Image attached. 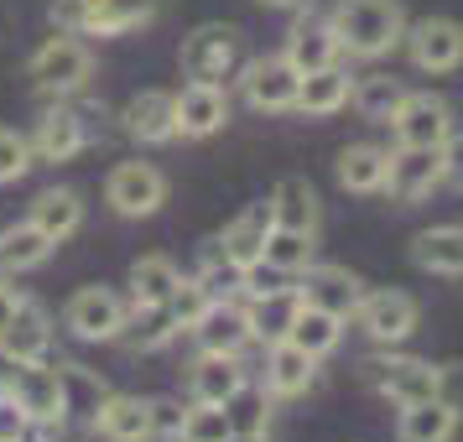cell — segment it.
Segmentation results:
<instances>
[{
    "label": "cell",
    "mask_w": 463,
    "mask_h": 442,
    "mask_svg": "<svg viewBox=\"0 0 463 442\" xmlns=\"http://www.w3.org/2000/svg\"><path fill=\"white\" fill-rule=\"evenodd\" d=\"M5 390L22 400V411L32 417V437L37 442H58L68 427V390H63V370L32 359V364H11Z\"/></svg>",
    "instance_id": "obj_1"
},
{
    "label": "cell",
    "mask_w": 463,
    "mask_h": 442,
    "mask_svg": "<svg viewBox=\"0 0 463 442\" xmlns=\"http://www.w3.org/2000/svg\"><path fill=\"white\" fill-rule=\"evenodd\" d=\"M334 32L349 58H380L406 37V16L396 0H344L334 11Z\"/></svg>",
    "instance_id": "obj_2"
},
{
    "label": "cell",
    "mask_w": 463,
    "mask_h": 442,
    "mask_svg": "<svg viewBox=\"0 0 463 442\" xmlns=\"http://www.w3.org/2000/svg\"><path fill=\"white\" fill-rule=\"evenodd\" d=\"M26 73H32V84L43 89V94H73V89H84V84H89V73H94V58H89V47L79 42V37L58 32L52 42H43L37 52H32Z\"/></svg>",
    "instance_id": "obj_3"
},
{
    "label": "cell",
    "mask_w": 463,
    "mask_h": 442,
    "mask_svg": "<svg viewBox=\"0 0 463 442\" xmlns=\"http://www.w3.org/2000/svg\"><path fill=\"white\" fill-rule=\"evenodd\" d=\"M63 323H68V334L84 338V343H109V338L126 334L130 307H126L115 292H109V287H84V292L68 296Z\"/></svg>",
    "instance_id": "obj_4"
},
{
    "label": "cell",
    "mask_w": 463,
    "mask_h": 442,
    "mask_svg": "<svg viewBox=\"0 0 463 442\" xmlns=\"http://www.w3.org/2000/svg\"><path fill=\"white\" fill-rule=\"evenodd\" d=\"M234 58H240V32L224 22L198 26L188 42H183V73H188L193 84H224Z\"/></svg>",
    "instance_id": "obj_5"
},
{
    "label": "cell",
    "mask_w": 463,
    "mask_h": 442,
    "mask_svg": "<svg viewBox=\"0 0 463 442\" xmlns=\"http://www.w3.org/2000/svg\"><path fill=\"white\" fill-rule=\"evenodd\" d=\"M105 198H109V209L126 213V219H151L167 203V177L151 162H120V167L109 172Z\"/></svg>",
    "instance_id": "obj_6"
},
{
    "label": "cell",
    "mask_w": 463,
    "mask_h": 442,
    "mask_svg": "<svg viewBox=\"0 0 463 442\" xmlns=\"http://www.w3.org/2000/svg\"><path fill=\"white\" fill-rule=\"evenodd\" d=\"M375 390L396 406H417V400H432L438 396V370L427 359H411V354H385V359H370L364 364Z\"/></svg>",
    "instance_id": "obj_7"
},
{
    "label": "cell",
    "mask_w": 463,
    "mask_h": 442,
    "mask_svg": "<svg viewBox=\"0 0 463 442\" xmlns=\"http://www.w3.org/2000/svg\"><path fill=\"white\" fill-rule=\"evenodd\" d=\"M354 323L364 328L370 343L396 349V343H406L411 328H417V302L406 292H364V302L354 307Z\"/></svg>",
    "instance_id": "obj_8"
},
{
    "label": "cell",
    "mask_w": 463,
    "mask_h": 442,
    "mask_svg": "<svg viewBox=\"0 0 463 442\" xmlns=\"http://www.w3.org/2000/svg\"><path fill=\"white\" fill-rule=\"evenodd\" d=\"M406 52L421 73H453L463 63V26L448 16H421L417 26H406Z\"/></svg>",
    "instance_id": "obj_9"
},
{
    "label": "cell",
    "mask_w": 463,
    "mask_h": 442,
    "mask_svg": "<svg viewBox=\"0 0 463 442\" xmlns=\"http://www.w3.org/2000/svg\"><path fill=\"white\" fill-rule=\"evenodd\" d=\"M396 146H442L453 136V109L438 94H406L391 115Z\"/></svg>",
    "instance_id": "obj_10"
},
{
    "label": "cell",
    "mask_w": 463,
    "mask_h": 442,
    "mask_svg": "<svg viewBox=\"0 0 463 442\" xmlns=\"http://www.w3.org/2000/svg\"><path fill=\"white\" fill-rule=\"evenodd\" d=\"M245 99H250V109H260V115H287V109H297V89H302V73H297L287 58H255L250 68H245Z\"/></svg>",
    "instance_id": "obj_11"
},
{
    "label": "cell",
    "mask_w": 463,
    "mask_h": 442,
    "mask_svg": "<svg viewBox=\"0 0 463 442\" xmlns=\"http://www.w3.org/2000/svg\"><path fill=\"white\" fill-rule=\"evenodd\" d=\"M448 177V162H442V146H396L391 151V172H385V188L396 198H427Z\"/></svg>",
    "instance_id": "obj_12"
},
{
    "label": "cell",
    "mask_w": 463,
    "mask_h": 442,
    "mask_svg": "<svg viewBox=\"0 0 463 442\" xmlns=\"http://www.w3.org/2000/svg\"><path fill=\"white\" fill-rule=\"evenodd\" d=\"M302 302L307 307H323V313H334V317H354V307L364 302V287H359V276H349L344 266H307L302 271Z\"/></svg>",
    "instance_id": "obj_13"
},
{
    "label": "cell",
    "mask_w": 463,
    "mask_h": 442,
    "mask_svg": "<svg viewBox=\"0 0 463 442\" xmlns=\"http://www.w3.org/2000/svg\"><path fill=\"white\" fill-rule=\"evenodd\" d=\"M271 230H276V213H271V198H266V203H250V209L240 213L230 230H224L219 250H224V260H230V266H240V271H255V266H260V255H266V240H271Z\"/></svg>",
    "instance_id": "obj_14"
},
{
    "label": "cell",
    "mask_w": 463,
    "mask_h": 442,
    "mask_svg": "<svg viewBox=\"0 0 463 442\" xmlns=\"http://www.w3.org/2000/svg\"><path fill=\"white\" fill-rule=\"evenodd\" d=\"M177 99V136H188V141H203L213 130L230 120V94L224 84H188L183 94H172Z\"/></svg>",
    "instance_id": "obj_15"
},
{
    "label": "cell",
    "mask_w": 463,
    "mask_h": 442,
    "mask_svg": "<svg viewBox=\"0 0 463 442\" xmlns=\"http://www.w3.org/2000/svg\"><path fill=\"white\" fill-rule=\"evenodd\" d=\"M203 354H240L250 343V317L240 302H209V313L188 328Z\"/></svg>",
    "instance_id": "obj_16"
},
{
    "label": "cell",
    "mask_w": 463,
    "mask_h": 442,
    "mask_svg": "<svg viewBox=\"0 0 463 442\" xmlns=\"http://www.w3.org/2000/svg\"><path fill=\"white\" fill-rule=\"evenodd\" d=\"M338 32L334 22H317V16H302V22L287 32V63L297 68V73H317V68H334L338 63Z\"/></svg>",
    "instance_id": "obj_17"
},
{
    "label": "cell",
    "mask_w": 463,
    "mask_h": 442,
    "mask_svg": "<svg viewBox=\"0 0 463 442\" xmlns=\"http://www.w3.org/2000/svg\"><path fill=\"white\" fill-rule=\"evenodd\" d=\"M297 313H302V292H287V287H260V292H250V307H245V317H250V338H260V343H281V338H292V323Z\"/></svg>",
    "instance_id": "obj_18"
},
{
    "label": "cell",
    "mask_w": 463,
    "mask_h": 442,
    "mask_svg": "<svg viewBox=\"0 0 463 442\" xmlns=\"http://www.w3.org/2000/svg\"><path fill=\"white\" fill-rule=\"evenodd\" d=\"M47 343H52V323L37 302H26L16 307V317L5 323V334H0V354L11 359V364H32V359H47Z\"/></svg>",
    "instance_id": "obj_19"
},
{
    "label": "cell",
    "mask_w": 463,
    "mask_h": 442,
    "mask_svg": "<svg viewBox=\"0 0 463 442\" xmlns=\"http://www.w3.org/2000/svg\"><path fill=\"white\" fill-rule=\"evenodd\" d=\"M313 380H317V359L307 349H297L292 338L271 343V354H266V390H271V400L302 396Z\"/></svg>",
    "instance_id": "obj_20"
},
{
    "label": "cell",
    "mask_w": 463,
    "mask_h": 442,
    "mask_svg": "<svg viewBox=\"0 0 463 442\" xmlns=\"http://www.w3.org/2000/svg\"><path fill=\"white\" fill-rule=\"evenodd\" d=\"M89 427L105 442H151V417L141 396H105L94 406Z\"/></svg>",
    "instance_id": "obj_21"
},
{
    "label": "cell",
    "mask_w": 463,
    "mask_h": 442,
    "mask_svg": "<svg viewBox=\"0 0 463 442\" xmlns=\"http://www.w3.org/2000/svg\"><path fill=\"white\" fill-rule=\"evenodd\" d=\"M126 126L136 141H146V146H162L177 136V99L162 94V89H146V94H136L126 105Z\"/></svg>",
    "instance_id": "obj_22"
},
{
    "label": "cell",
    "mask_w": 463,
    "mask_h": 442,
    "mask_svg": "<svg viewBox=\"0 0 463 442\" xmlns=\"http://www.w3.org/2000/svg\"><path fill=\"white\" fill-rule=\"evenodd\" d=\"M349 99H354V79L338 63L317 68V73H302V89H297V109H302V115L323 120V115H338Z\"/></svg>",
    "instance_id": "obj_23"
},
{
    "label": "cell",
    "mask_w": 463,
    "mask_h": 442,
    "mask_svg": "<svg viewBox=\"0 0 463 442\" xmlns=\"http://www.w3.org/2000/svg\"><path fill=\"white\" fill-rule=\"evenodd\" d=\"M84 146H89V130H84V120H79L73 109H47L43 120H37L32 151H37L43 162H73Z\"/></svg>",
    "instance_id": "obj_24"
},
{
    "label": "cell",
    "mask_w": 463,
    "mask_h": 442,
    "mask_svg": "<svg viewBox=\"0 0 463 442\" xmlns=\"http://www.w3.org/2000/svg\"><path fill=\"white\" fill-rule=\"evenodd\" d=\"M411 260L432 276H463V230L458 224L421 230L417 240H411Z\"/></svg>",
    "instance_id": "obj_25"
},
{
    "label": "cell",
    "mask_w": 463,
    "mask_h": 442,
    "mask_svg": "<svg viewBox=\"0 0 463 442\" xmlns=\"http://www.w3.org/2000/svg\"><path fill=\"white\" fill-rule=\"evenodd\" d=\"M240 385H245L240 354H198V364H193V400H203V406H224Z\"/></svg>",
    "instance_id": "obj_26"
},
{
    "label": "cell",
    "mask_w": 463,
    "mask_h": 442,
    "mask_svg": "<svg viewBox=\"0 0 463 442\" xmlns=\"http://www.w3.org/2000/svg\"><path fill=\"white\" fill-rule=\"evenodd\" d=\"M26 219H32L52 245H63L68 234H79V224H84V203H79V193H68V188H47L43 198L32 203Z\"/></svg>",
    "instance_id": "obj_27"
},
{
    "label": "cell",
    "mask_w": 463,
    "mask_h": 442,
    "mask_svg": "<svg viewBox=\"0 0 463 442\" xmlns=\"http://www.w3.org/2000/svg\"><path fill=\"white\" fill-rule=\"evenodd\" d=\"M271 213L281 230H317V193L307 177H281L271 193Z\"/></svg>",
    "instance_id": "obj_28"
},
{
    "label": "cell",
    "mask_w": 463,
    "mask_h": 442,
    "mask_svg": "<svg viewBox=\"0 0 463 442\" xmlns=\"http://www.w3.org/2000/svg\"><path fill=\"white\" fill-rule=\"evenodd\" d=\"M458 432V411H448L438 396L401 406V442H453Z\"/></svg>",
    "instance_id": "obj_29"
},
{
    "label": "cell",
    "mask_w": 463,
    "mask_h": 442,
    "mask_svg": "<svg viewBox=\"0 0 463 442\" xmlns=\"http://www.w3.org/2000/svg\"><path fill=\"white\" fill-rule=\"evenodd\" d=\"M47 255H52V240L32 219H22V224H11V230L0 234V271L5 276L32 271V266H43Z\"/></svg>",
    "instance_id": "obj_30"
},
{
    "label": "cell",
    "mask_w": 463,
    "mask_h": 442,
    "mask_svg": "<svg viewBox=\"0 0 463 442\" xmlns=\"http://www.w3.org/2000/svg\"><path fill=\"white\" fill-rule=\"evenodd\" d=\"M385 172H391V151L380 146H344V156H338V183L349 193H380L385 188Z\"/></svg>",
    "instance_id": "obj_31"
},
{
    "label": "cell",
    "mask_w": 463,
    "mask_h": 442,
    "mask_svg": "<svg viewBox=\"0 0 463 442\" xmlns=\"http://www.w3.org/2000/svg\"><path fill=\"white\" fill-rule=\"evenodd\" d=\"M177 281H183V271L172 266L167 255H141V260L130 266V296H136V307L167 302V296L177 292Z\"/></svg>",
    "instance_id": "obj_32"
},
{
    "label": "cell",
    "mask_w": 463,
    "mask_h": 442,
    "mask_svg": "<svg viewBox=\"0 0 463 442\" xmlns=\"http://www.w3.org/2000/svg\"><path fill=\"white\" fill-rule=\"evenodd\" d=\"M224 417H230V432H245V437H266L271 427V390L266 385H240L230 400H224Z\"/></svg>",
    "instance_id": "obj_33"
},
{
    "label": "cell",
    "mask_w": 463,
    "mask_h": 442,
    "mask_svg": "<svg viewBox=\"0 0 463 442\" xmlns=\"http://www.w3.org/2000/svg\"><path fill=\"white\" fill-rule=\"evenodd\" d=\"M313 234L307 230H281L276 224L271 230V240H266V255H260V266H271V271H281V276H302L307 266H313Z\"/></svg>",
    "instance_id": "obj_34"
},
{
    "label": "cell",
    "mask_w": 463,
    "mask_h": 442,
    "mask_svg": "<svg viewBox=\"0 0 463 442\" xmlns=\"http://www.w3.org/2000/svg\"><path fill=\"white\" fill-rule=\"evenodd\" d=\"M338 338H344V317L302 302V313H297V323H292V343L297 349H307L313 359H323V354H334L338 349Z\"/></svg>",
    "instance_id": "obj_35"
},
{
    "label": "cell",
    "mask_w": 463,
    "mask_h": 442,
    "mask_svg": "<svg viewBox=\"0 0 463 442\" xmlns=\"http://www.w3.org/2000/svg\"><path fill=\"white\" fill-rule=\"evenodd\" d=\"M156 16V0H94V22L89 32H99V37H120L130 26H146Z\"/></svg>",
    "instance_id": "obj_36"
},
{
    "label": "cell",
    "mask_w": 463,
    "mask_h": 442,
    "mask_svg": "<svg viewBox=\"0 0 463 442\" xmlns=\"http://www.w3.org/2000/svg\"><path fill=\"white\" fill-rule=\"evenodd\" d=\"M401 99H406V89H401L396 79H385V73H370V79L354 84V109L364 120H385V126H391V115H396Z\"/></svg>",
    "instance_id": "obj_37"
},
{
    "label": "cell",
    "mask_w": 463,
    "mask_h": 442,
    "mask_svg": "<svg viewBox=\"0 0 463 442\" xmlns=\"http://www.w3.org/2000/svg\"><path fill=\"white\" fill-rule=\"evenodd\" d=\"M198 287L209 292V302H234V292H250V271H240L224 260V250L213 245L203 255V271H198Z\"/></svg>",
    "instance_id": "obj_38"
},
{
    "label": "cell",
    "mask_w": 463,
    "mask_h": 442,
    "mask_svg": "<svg viewBox=\"0 0 463 442\" xmlns=\"http://www.w3.org/2000/svg\"><path fill=\"white\" fill-rule=\"evenodd\" d=\"M126 328H130V338H136V349H162V343H167L172 334H183L167 302H151V307H136V323H126Z\"/></svg>",
    "instance_id": "obj_39"
},
{
    "label": "cell",
    "mask_w": 463,
    "mask_h": 442,
    "mask_svg": "<svg viewBox=\"0 0 463 442\" xmlns=\"http://www.w3.org/2000/svg\"><path fill=\"white\" fill-rule=\"evenodd\" d=\"M230 417H224V406H203V400H193V411L183 417V437L177 442H230Z\"/></svg>",
    "instance_id": "obj_40"
},
{
    "label": "cell",
    "mask_w": 463,
    "mask_h": 442,
    "mask_svg": "<svg viewBox=\"0 0 463 442\" xmlns=\"http://www.w3.org/2000/svg\"><path fill=\"white\" fill-rule=\"evenodd\" d=\"M167 307H172V317H177V328H193L198 317L209 313V292L198 287V276H193V281H177V292L167 296Z\"/></svg>",
    "instance_id": "obj_41"
},
{
    "label": "cell",
    "mask_w": 463,
    "mask_h": 442,
    "mask_svg": "<svg viewBox=\"0 0 463 442\" xmlns=\"http://www.w3.org/2000/svg\"><path fill=\"white\" fill-rule=\"evenodd\" d=\"M32 167V141L16 130H0V183H16Z\"/></svg>",
    "instance_id": "obj_42"
},
{
    "label": "cell",
    "mask_w": 463,
    "mask_h": 442,
    "mask_svg": "<svg viewBox=\"0 0 463 442\" xmlns=\"http://www.w3.org/2000/svg\"><path fill=\"white\" fill-rule=\"evenodd\" d=\"M146 417H151V437H162V442H177L183 437V406L177 400H167V396H156V400H146Z\"/></svg>",
    "instance_id": "obj_43"
},
{
    "label": "cell",
    "mask_w": 463,
    "mask_h": 442,
    "mask_svg": "<svg viewBox=\"0 0 463 442\" xmlns=\"http://www.w3.org/2000/svg\"><path fill=\"white\" fill-rule=\"evenodd\" d=\"M89 22H94V0H52V26L58 32L89 37Z\"/></svg>",
    "instance_id": "obj_44"
},
{
    "label": "cell",
    "mask_w": 463,
    "mask_h": 442,
    "mask_svg": "<svg viewBox=\"0 0 463 442\" xmlns=\"http://www.w3.org/2000/svg\"><path fill=\"white\" fill-rule=\"evenodd\" d=\"M32 437V417L22 411V400L5 390V380H0V442H26Z\"/></svg>",
    "instance_id": "obj_45"
},
{
    "label": "cell",
    "mask_w": 463,
    "mask_h": 442,
    "mask_svg": "<svg viewBox=\"0 0 463 442\" xmlns=\"http://www.w3.org/2000/svg\"><path fill=\"white\" fill-rule=\"evenodd\" d=\"M438 400L448 406V411H458L463 417V359L438 364Z\"/></svg>",
    "instance_id": "obj_46"
},
{
    "label": "cell",
    "mask_w": 463,
    "mask_h": 442,
    "mask_svg": "<svg viewBox=\"0 0 463 442\" xmlns=\"http://www.w3.org/2000/svg\"><path fill=\"white\" fill-rule=\"evenodd\" d=\"M442 162H448V177L463 183V136H448V141H442Z\"/></svg>",
    "instance_id": "obj_47"
},
{
    "label": "cell",
    "mask_w": 463,
    "mask_h": 442,
    "mask_svg": "<svg viewBox=\"0 0 463 442\" xmlns=\"http://www.w3.org/2000/svg\"><path fill=\"white\" fill-rule=\"evenodd\" d=\"M16 307H22V292H16L11 281H0V334H5V323L16 317Z\"/></svg>",
    "instance_id": "obj_48"
},
{
    "label": "cell",
    "mask_w": 463,
    "mask_h": 442,
    "mask_svg": "<svg viewBox=\"0 0 463 442\" xmlns=\"http://www.w3.org/2000/svg\"><path fill=\"white\" fill-rule=\"evenodd\" d=\"M230 442H266V437H245V432H234V437Z\"/></svg>",
    "instance_id": "obj_49"
},
{
    "label": "cell",
    "mask_w": 463,
    "mask_h": 442,
    "mask_svg": "<svg viewBox=\"0 0 463 442\" xmlns=\"http://www.w3.org/2000/svg\"><path fill=\"white\" fill-rule=\"evenodd\" d=\"M260 5H297V0H260Z\"/></svg>",
    "instance_id": "obj_50"
},
{
    "label": "cell",
    "mask_w": 463,
    "mask_h": 442,
    "mask_svg": "<svg viewBox=\"0 0 463 442\" xmlns=\"http://www.w3.org/2000/svg\"><path fill=\"white\" fill-rule=\"evenodd\" d=\"M26 442H37V437H26Z\"/></svg>",
    "instance_id": "obj_51"
}]
</instances>
